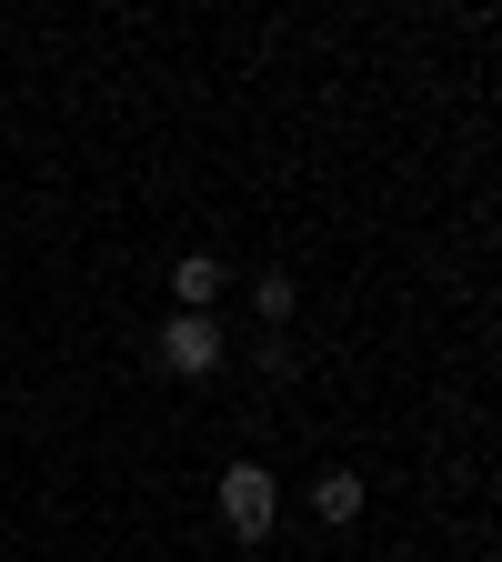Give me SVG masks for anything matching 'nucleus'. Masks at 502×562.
Wrapping results in <instances>:
<instances>
[{
  "label": "nucleus",
  "mask_w": 502,
  "mask_h": 562,
  "mask_svg": "<svg viewBox=\"0 0 502 562\" xmlns=\"http://www.w3.org/2000/svg\"><path fill=\"white\" fill-rule=\"evenodd\" d=\"M161 362H171V372H211V362H222V322H211V312L161 322Z\"/></svg>",
  "instance_id": "2"
},
{
  "label": "nucleus",
  "mask_w": 502,
  "mask_h": 562,
  "mask_svg": "<svg viewBox=\"0 0 502 562\" xmlns=\"http://www.w3.org/2000/svg\"><path fill=\"white\" fill-rule=\"evenodd\" d=\"M312 513L322 522H362V472H322L312 482Z\"/></svg>",
  "instance_id": "4"
},
{
  "label": "nucleus",
  "mask_w": 502,
  "mask_h": 562,
  "mask_svg": "<svg viewBox=\"0 0 502 562\" xmlns=\"http://www.w3.org/2000/svg\"><path fill=\"white\" fill-rule=\"evenodd\" d=\"M271 513H281V482H271L261 462H232V472H222V522H232L242 542H261Z\"/></svg>",
  "instance_id": "1"
},
{
  "label": "nucleus",
  "mask_w": 502,
  "mask_h": 562,
  "mask_svg": "<svg viewBox=\"0 0 502 562\" xmlns=\"http://www.w3.org/2000/svg\"><path fill=\"white\" fill-rule=\"evenodd\" d=\"M171 292H181V312H211V302H222V261H211V251H181L171 261Z\"/></svg>",
  "instance_id": "3"
}]
</instances>
